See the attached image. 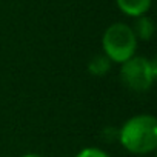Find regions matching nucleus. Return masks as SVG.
<instances>
[{"mask_svg": "<svg viewBox=\"0 0 157 157\" xmlns=\"http://www.w3.org/2000/svg\"><path fill=\"white\" fill-rule=\"evenodd\" d=\"M102 46L105 56L111 62L123 63L134 56L137 46V37L129 25L113 23L103 34Z\"/></svg>", "mask_w": 157, "mask_h": 157, "instance_id": "f03ea898", "label": "nucleus"}, {"mask_svg": "<svg viewBox=\"0 0 157 157\" xmlns=\"http://www.w3.org/2000/svg\"><path fill=\"white\" fill-rule=\"evenodd\" d=\"M119 140L134 154H148L157 146V122L154 116L140 114L131 117L120 129Z\"/></svg>", "mask_w": 157, "mask_h": 157, "instance_id": "f257e3e1", "label": "nucleus"}, {"mask_svg": "<svg viewBox=\"0 0 157 157\" xmlns=\"http://www.w3.org/2000/svg\"><path fill=\"white\" fill-rule=\"evenodd\" d=\"M111 68V60L105 56V54H99V56H94L91 57L90 63H88V71L93 74V75H105Z\"/></svg>", "mask_w": 157, "mask_h": 157, "instance_id": "423d86ee", "label": "nucleus"}, {"mask_svg": "<svg viewBox=\"0 0 157 157\" xmlns=\"http://www.w3.org/2000/svg\"><path fill=\"white\" fill-rule=\"evenodd\" d=\"M22 157H43V155H40V154H34V152H29V154H25V155H22Z\"/></svg>", "mask_w": 157, "mask_h": 157, "instance_id": "6e6552de", "label": "nucleus"}, {"mask_svg": "<svg viewBox=\"0 0 157 157\" xmlns=\"http://www.w3.org/2000/svg\"><path fill=\"white\" fill-rule=\"evenodd\" d=\"M75 157H109L105 151L97 149V148H86L83 151H80Z\"/></svg>", "mask_w": 157, "mask_h": 157, "instance_id": "0eeeda50", "label": "nucleus"}, {"mask_svg": "<svg viewBox=\"0 0 157 157\" xmlns=\"http://www.w3.org/2000/svg\"><path fill=\"white\" fill-rule=\"evenodd\" d=\"M132 31H134L137 39L149 40L152 37V34H154V22L148 16H139L136 23H134Z\"/></svg>", "mask_w": 157, "mask_h": 157, "instance_id": "39448f33", "label": "nucleus"}, {"mask_svg": "<svg viewBox=\"0 0 157 157\" xmlns=\"http://www.w3.org/2000/svg\"><path fill=\"white\" fill-rule=\"evenodd\" d=\"M122 13L131 17L145 16L151 6V0H116Z\"/></svg>", "mask_w": 157, "mask_h": 157, "instance_id": "20e7f679", "label": "nucleus"}, {"mask_svg": "<svg viewBox=\"0 0 157 157\" xmlns=\"http://www.w3.org/2000/svg\"><path fill=\"white\" fill-rule=\"evenodd\" d=\"M155 75H157V66L154 60L132 56L131 59L122 63V69H120L122 82L131 91L143 93L149 90Z\"/></svg>", "mask_w": 157, "mask_h": 157, "instance_id": "7ed1b4c3", "label": "nucleus"}]
</instances>
